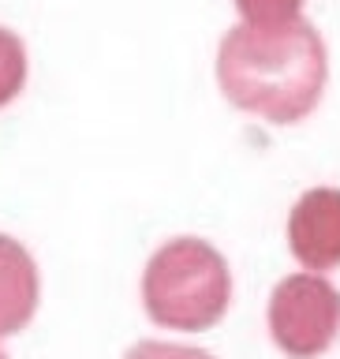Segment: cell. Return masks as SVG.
Instances as JSON below:
<instances>
[{"mask_svg": "<svg viewBox=\"0 0 340 359\" xmlns=\"http://www.w3.org/2000/svg\"><path fill=\"white\" fill-rule=\"evenodd\" d=\"M329 56L314 22L232 27L217 49V83L236 109L273 123H296L322 101Z\"/></svg>", "mask_w": 340, "mask_h": 359, "instance_id": "6da1fadb", "label": "cell"}, {"mask_svg": "<svg viewBox=\"0 0 340 359\" xmlns=\"http://www.w3.org/2000/svg\"><path fill=\"white\" fill-rule=\"evenodd\" d=\"M229 299L232 269L217 247L198 236L161 243L142 269V307L165 330H210L224 318Z\"/></svg>", "mask_w": 340, "mask_h": 359, "instance_id": "7a4b0ae2", "label": "cell"}, {"mask_svg": "<svg viewBox=\"0 0 340 359\" xmlns=\"http://www.w3.org/2000/svg\"><path fill=\"white\" fill-rule=\"evenodd\" d=\"M269 337L292 359H318L340 333V292L322 273H292L269 292Z\"/></svg>", "mask_w": 340, "mask_h": 359, "instance_id": "3957f363", "label": "cell"}, {"mask_svg": "<svg viewBox=\"0 0 340 359\" xmlns=\"http://www.w3.org/2000/svg\"><path fill=\"white\" fill-rule=\"evenodd\" d=\"M288 247L307 273L340 266V187H311L288 213Z\"/></svg>", "mask_w": 340, "mask_h": 359, "instance_id": "277c9868", "label": "cell"}, {"mask_svg": "<svg viewBox=\"0 0 340 359\" xmlns=\"http://www.w3.org/2000/svg\"><path fill=\"white\" fill-rule=\"evenodd\" d=\"M41 299V280L34 255L15 236L0 232V337L27 330Z\"/></svg>", "mask_w": 340, "mask_h": 359, "instance_id": "5b68a950", "label": "cell"}, {"mask_svg": "<svg viewBox=\"0 0 340 359\" xmlns=\"http://www.w3.org/2000/svg\"><path fill=\"white\" fill-rule=\"evenodd\" d=\"M27 83V45L15 30L0 27V109L19 97Z\"/></svg>", "mask_w": 340, "mask_h": 359, "instance_id": "8992f818", "label": "cell"}, {"mask_svg": "<svg viewBox=\"0 0 340 359\" xmlns=\"http://www.w3.org/2000/svg\"><path fill=\"white\" fill-rule=\"evenodd\" d=\"M247 27H285L303 19V0H236Z\"/></svg>", "mask_w": 340, "mask_h": 359, "instance_id": "52a82bcc", "label": "cell"}, {"mask_svg": "<svg viewBox=\"0 0 340 359\" xmlns=\"http://www.w3.org/2000/svg\"><path fill=\"white\" fill-rule=\"evenodd\" d=\"M123 359H213L206 348H191V344H172V341H139L128 348Z\"/></svg>", "mask_w": 340, "mask_h": 359, "instance_id": "ba28073f", "label": "cell"}, {"mask_svg": "<svg viewBox=\"0 0 340 359\" xmlns=\"http://www.w3.org/2000/svg\"><path fill=\"white\" fill-rule=\"evenodd\" d=\"M0 359H8V355H4V348H0Z\"/></svg>", "mask_w": 340, "mask_h": 359, "instance_id": "9c48e42d", "label": "cell"}]
</instances>
